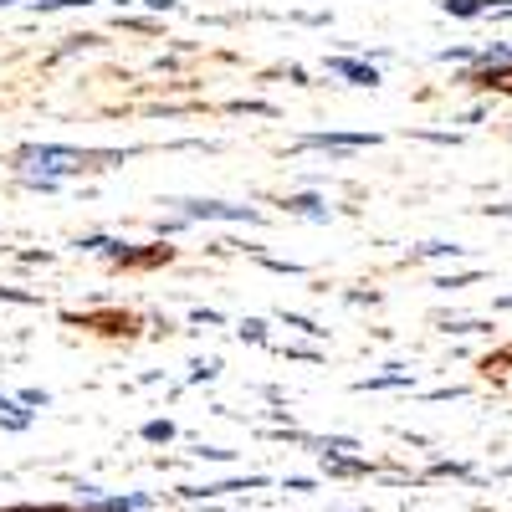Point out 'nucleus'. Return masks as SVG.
I'll return each instance as SVG.
<instances>
[{
    "label": "nucleus",
    "mask_w": 512,
    "mask_h": 512,
    "mask_svg": "<svg viewBox=\"0 0 512 512\" xmlns=\"http://www.w3.org/2000/svg\"><path fill=\"white\" fill-rule=\"evenodd\" d=\"M507 364H512V349H507V354H497V359H487V369H507Z\"/></svg>",
    "instance_id": "f257e3e1"
},
{
    "label": "nucleus",
    "mask_w": 512,
    "mask_h": 512,
    "mask_svg": "<svg viewBox=\"0 0 512 512\" xmlns=\"http://www.w3.org/2000/svg\"><path fill=\"white\" fill-rule=\"evenodd\" d=\"M16 512H36V507H16ZM47 512H67V507H47Z\"/></svg>",
    "instance_id": "f03ea898"
}]
</instances>
